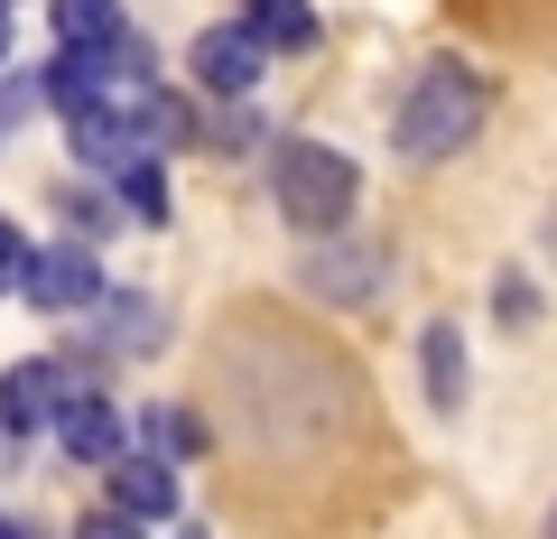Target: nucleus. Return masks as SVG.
Masks as SVG:
<instances>
[{
  "label": "nucleus",
  "instance_id": "obj_1",
  "mask_svg": "<svg viewBox=\"0 0 557 539\" xmlns=\"http://www.w3.org/2000/svg\"><path fill=\"white\" fill-rule=\"evenodd\" d=\"M483 112H493V84L474 75L465 57H428L409 75V94H399V121H391V149L399 159H456L465 140L483 131Z\"/></svg>",
  "mask_w": 557,
  "mask_h": 539
},
{
  "label": "nucleus",
  "instance_id": "obj_2",
  "mask_svg": "<svg viewBox=\"0 0 557 539\" xmlns=\"http://www.w3.org/2000/svg\"><path fill=\"white\" fill-rule=\"evenodd\" d=\"M270 196H278V215L298 223V233H344V223H354L362 177H354V159H344V149H325V140H278Z\"/></svg>",
  "mask_w": 557,
  "mask_h": 539
},
{
  "label": "nucleus",
  "instance_id": "obj_3",
  "mask_svg": "<svg viewBox=\"0 0 557 539\" xmlns=\"http://www.w3.org/2000/svg\"><path fill=\"white\" fill-rule=\"evenodd\" d=\"M20 298L38 307V317H75V307L102 298V260L94 242H47V252L20 260Z\"/></svg>",
  "mask_w": 557,
  "mask_h": 539
},
{
  "label": "nucleus",
  "instance_id": "obj_4",
  "mask_svg": "<svg viewBox=\"0 0 557 539\" xmlns=\"http://www.w3.org/2000/svg\"><path fill=\"white\" fill-rule=\"evenodd\" d=\"M75 391H94L84 363H10V372H0V428H10V438H38Z\"/></svg>",
  "mask_w": 557,
  "mask_h": 539
},
{
  "label": "nucleus",
  "instance_id": "obj_5",
  "mask_svg": "<svg viewBox=\"0 0 557 539\" xmlns=\"http://www.w3.org/2000/svg\"><path fill=\"white\" fill-rule=\"evenodd\" d=\"M186 75H196V94H214V102H242L260 75H270V57H260L242 28H205L196 47H186Z\"/></svg>",
  "mask_w": 557,
  "mask_h": 539
},
{
  "label": "nucleus",
  "instance_id": "obj_6",
  "mask_svg": "<svg viewBox=\"0 0 557 539\" xmlns=\"http://www.w3.org/2000/svg\"><path fill=\"white\" fill-rule=\"evenodd\" d=\"M102 475H112V512H131L139 530L149 520H177V465H159L149 446H121Z\"/></svg>",
  "mask_w": 557,
  "mask_h": 539
},
{
  "label": "nucleus",
  "instance_id": "obj_7",
  "mask_svg": "<svg viewBox=\"0 0 557 539\" xmlns=\"http://www.w3.org/2000/svg\"><path fill=\"white\" fill-rule=\"evenodd\" d=\"M47 438H57L75 465H112L121 446H131V428H121V409H112L102 391H75V400L57 409V419H47Z\"/></svg>",
  "mask_w": 557,
  "mask_h": 539
},
{
  "label": "nucleus",
  "instance_id": "obj_8",
  "mask_svg": "<svg viewBox=\"0 0 557 539\" xmlns=\"http://www.w3.org/2000/svg\"><path fill=\"white\" fill-rule=\"evenodd\" d=\"M233 28L260 47V57H298V47H317V10H307V0H242Z\"/></svg>",
  "mask_w": 557,
  "mask_h": 539
},
{
  "label": "nucleus",
  "instance_id": "obj_9",
  "mask_svg": "<svg viewBox=\"0 0 557 539\" xmlns=\"http://www.w3.org/2000/svg\"><path fill=\"white\" fill-rule=\"evenodd\" d=\"M131 446H149L159 465H186V456H205V446H214V428H205L196 409H186V400H159V409H139Z\"/></svg>",
  "mask_w": 557,
  "mask_h": 539
},
{
  "label": "nucleus",
  "instance_id": "obj_10",
  "mask_svg": "<svg viewBox=\"0 0 557 539\" xmlns=\"http://www.w3.org/2000/svg\"><path fill=\"white\" fill-rule=\"evenodd\" d=\"M47 28H57V47H121L131 38L121 0H47Z\"/></svg>",
  "mask_w": 557,
  "mask_h": 539
},
{
  "label": "nucleus",
  "instance_id": "obj_11",
  "mask_svg": "<svg viewBox=\"0 0 557 539\" xmlns=\"http://www.w3.org/2000/svg\"><path fill=\"white\" fill-rule=\"evenodd\" d=\"M418 372H428V400H437V409H465V335L446 317L418 335Z\"/></svg>",
  "mask_w": 557,
  "mask_h": 539
},
{
  "label": "nucleus",
  "instance_id": "obj_12",
  "mask_svg": "<svg viewBox=\"0 0 557 539\" xmlns=\"http://www.w3.org/2000/svg\"><path fill=\"white\" fill-rule=\"evenodd\" d=\"M112 205H121L131 223H168V177H159V159H131V168H121V177H112Z\"/></svg>",
  "mask_w": 557,
  "mask_h": 539
},
{
  "label": "nucleus",
  "instance_id": "obj_13",
  "mask_svg": "<svg viewBox=\"0 0 557 539\" xmlns=\"http://www.w3.org/2000/svg\"><path fill=\"white\" fill-rule=\"evenodd\" d=\"M102 298H112L102 307V335L112 344H159V307L139 298V289H102Z\"/></svg>",
  "mask_w": 557,
  "mask_h": 539
},
{
  "label": "nucleus",
  "instance_id": "obj_14",
  "mask_svg": "<svg viewBox=\"0 0 557 539\" xmlns=\"http://www.w3.org/2000/svg\"><path fill=\"white\" fill-rule=\"evenodd\" d=\"M75 539H149V530H139L131 512H112V502H102V512H84V530H75Z\"/></svg>",
  "mask_w": 557,
  "mask_h": 539
},
{
  "label": "nucleus",
  "instance_id": "obj_15",
  "mask_svg": "<svg viewBox=\"0 0 557 539\" xmlns=\"http://www.w3.org/2000/svg\"><path fill=\"white\" fill-rule=\"evenodd\" d=\"M20 260H28V242H20V223L0 215V289H20Z\"/></svg>",
  "mask_w": 557,
  "mask_h": 539
},
{
  "label": "nucleus",
  "instance_id": "obj_16",
  "mask_svg": "<svg viewBox=\"0 0 557 539\" xmlns=\"http://www.w3.org/2000/svg\"><path fill=\"white\" fill-rule=\"evenodd\" d=\"M502 317H511V326H530V317H539V298H530V280H502Z\"/></svg>",
  "mask_w": 557,
  "mask_h": 539
},
{
  "label": "nucleus",
  "instance_id": "obj_17",
  "mask_svg": "<svg viewBox=\"0 0 557 539\" xmlns=\"http://www.w3.org/2000/svg\"><path fill=\"white\" fill-rule=\"evenodd\" d=\"M0 539H38V530H28V520H20V512H0Z\"/></svg>",
  "mask_w": 557,
  "mask_h": 539
},
{
  "label": "nucleus",
  "instance_id": "obj_18",
  "mask_svg": "<svg viewBox=\"0 0 557 539\" xmlns=\"http://www.w3.org/2000/svg\"><path fill=\"white\" fill-rule=\"evenodd\" d=\"M0 57H10V0H0Z\"/></svg>",
  "mask_w": 557,
  "mask_h": 539
},
{
  "label": "nucleus",
  "instance_id": "obj_19",
  "mask_svg": "<svg viewBox=\"0 0 557 539\" xmlns=\"http://www.w3.org/2000/svg\"><path fill=\"white\" fill-rule=\"evenodd\" d=\"M177 539H205V530H196V520H186V530H177Z\"/></svg>",
  "mask_w": 557,
  "mask_h": 539
},
{
  "label": "nucleus",
  "instance_id": "obj_20",
  "mask_svg": "<svg viewBox=\"0 0 557 539\" xmlns=\"http://www.w3.org/2000/svg\"><path fill=\"white\" fill-rule=\"evenodd\" d=\"M548 539H557V512H548Z\"/></svg>",
  "mask_w": 557,
  "mask_h": 539
}]
</instances>
